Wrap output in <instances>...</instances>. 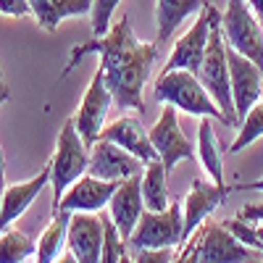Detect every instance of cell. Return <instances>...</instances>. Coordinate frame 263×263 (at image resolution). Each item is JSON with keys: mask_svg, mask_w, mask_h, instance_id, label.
Instances as JSON below:
<instances>
[{"mask_svg": "<svg viewBox=\"0 0 263 263\" xmlns=\"http://www.w3.org/2000/svg\"><path fill=\"white\" fill-rule=\"evenodd\" d=\"M90 53L100 55V66L105 71V84L114 95V103L119 108H124V111H142L145 108L142 90H145V84L158 61L156 42L137 40L135 29L129 27V16H121L108 34L95 37L90 42H84V45L74 48L69 63L63 69V77L74 71V66Z\"/></svg>", "mask_w": 263, "mask_h": 263, "instance_id": "cell-1", "label": "cell"}, {"mask_svg": "<svg viewBox=\"0 0 263 263\" xmlns=\"http://www.w3.org/2000/svg\"><path fill=\"white\" fill-rule=\"evenodd\" d=\"M153 98L158 103H171L177 105L182 114H190V116H197V119H216L229 126V119L227 114L221 111V105L213 100V95L205 90V84L200 82L195 71L190 69H171V71H163L156 82V90H153Z\"/></svg>", "mask_w": 263, "mask_h": 263, "instance_id": "cell-2", "label": "cell"}, {"mask_svg": "<svg viewBox=\"0 0 263 263\" xmlns=\"http://www.w3.org/2000/svg\"><path fill=\"white\" fill-rule=\"evenodd\" d=\"M90 150L92 147L79 135L74 116L66 119L55 140V153L50 158V187H53L50 213H58L61 197L66 195V190L87 174V168H90Z\"/></svg>", "mask_w": 263, "mask_h": 263, "instance_id": "cell-3", "label": "cell"}, {"mask_svg": "<svg viewBox=\"0 0 263 263\" xmlns=\"http://www.w3.org/2000/svg\"><path fill=\"white\" fill-rule=\"evenodd\" d=\"M258 255V250L239 242L237 234L224 224L205 221L200 229L184 242V248L177 253V260L190 263H248Z\"/></svg>", "mask_w": 263, "mask_h": 263, "instance_id": "cell-4", "label": "cell"}, {"mask_svg": "<svg viewBox=\"0 0 263 263\" xmlns=\"http://www.w3.org/2000/svg\"><path fill=\"white\" fill-rule=\"evenodd\" d=\"M200 82L205 84V90L213 95V100L221 105V111L229 119V126H239L237 119V105L232 95V74H229V45L224 40L221 29V13H213V27H211V40H208V50L203 58V66L197 71Z\"/></svg>", "mask_w": 263, "mask_h": 263, "instance_id": "cell-5", "label": "cell"}, {"mask_svg": "<svg viewBox=\"0 0 263 263\" xmlns=\"http://www.w3.org/2000/svg\"><path fill=\"white\" fill-rule=\"evenodd\" d=\"M179 242H184V208L177 197L166 211H145L132 237L126 239L132 250L177 248Z\"/></svg>", "mask_w": 263, "mask_h": 263, "instance_id": "cell-6", "label": "cell"}, {"mask_svg": "<svg viewBox=\"0 0 263 263\" xmlns=\"http://www.w3.org/2000/svg\"><path fill=\"white\" fill-rule=\"evenodd\" d=\"M221 29L227 45L253 58L263 71V32L250 0H229L227 11L221 13Z\"/></svg>", "mask_w": 263, "mask_h": 263, "instance_id": "cell-7", "label": "cell"}, {"mask_svg": "<svg viewBox=\"0 0 263 263\" xmlns=\"http://www.w3.org/2000/svg\"><path fill=\"white\" fill-rule=\"evenodd\" d=\"M111 103H114V95H111V90H108V84H105V71H103V66H98L90 84H87L84 95H82V103L77 108V114H74L79 135L84 137V142L90 147L103 135L105 116H108V111H111Z\"/></svg>", "mask_w": 263, "mask_h": 263, "instance_id": "cell-8", "label": "cell"}, {"mask_svg": "<svg viewBox=\"0 0 263 263\" xmlns=\"http://www.w3.org/2000/svg\"><path fill=\"white\" fill-rule=\"evenodd\" d=\"M150 140L158 150V158L163 161V166L168 171H174V166L182 161L195 158V145L187 140V135L179 126V108L171 103H163L161 119L150 129Z\"/></svg>", "mask_w": 263, "mask_h": 263, "instance_id": "cell-9", "label": "cell"}, {"mask_svg": "<svg viewBox=\"0 0 263 263\" xmlns=\"http://www.w3.org/2000/svg\"><path fill=\"white\" fill-rule=\"evenodd\" d=\"M213 13L216 8L208 3L200 16H197L195 24L177 40V45H174L163 71H171V69H190V71H200L203 66V58H205V50H208V40H211V27H213ZM161 71V74H163Z\"/></svg>", "mask_w": 263, "mask_h": 263, "instance_id": "cell-10", "label": "cell"}, {"mask_svg": "<svg viewBox=\"0 0 263 263\" xmlns=\"http://www.w3.org/2000/svg\"><path fill=\"white\" fill-rule=\"evenodd\" d=\"M103 242H105V221L103 213L77 211L71 213L69 224V250L71 260L77 263H98L103 260Z\"/></svg>", "mask_w": 263, "mask_h": 263, "instance_id": "cell-11", "label": "cell"}, {"mask_svg": "<svg viewBox=\"0 0 263 263\" xmlns=\"http://www.w3.org/2000/svg\"><path fill=\"white\" fill-rule=\"evenodd\" d=\"M92 177L100 179H114V182H124L135 174L145 171V161H140L135 153L124 150L121 145H116L114 140H105L100 137L92 150H90V168Z\"/></svg>", "mask_w": 263, "mask_h": 263, "instance_id": "cell-12", "label": "cell"}, {"mask_svg": "<svg viewBox=\"0 0 263 263\" xmlns=\"http://www.w3.org/2000/svg\"><path fill=\"white\" fill-rule=\"evenodd\" d=\"M229 74H232V95L237 105V119L242 124L245 114L263 98V71L253 58L229 48Z\"/></svg>", "mask_w": 263, "mask_h": 263, "instance_id": "cell-13", "label": "cell"}, {"mask_svg": "<svg viewBox=\"0 0 263 263\" xmlns=\"http://www.w3.org/2000/svg\"><path fill=\"white\" fill-rule=\"evenodd\" d=\"M232 192V187L227 184H216V182H205L203 177H195L192 184H190V195L184 197V242L195 234V229H200L208 216L218 208L224 205L227 195Z\"/></svg>", "mask_w": 263, "mask_h": 263, "instance_id": "cell-14", "label": "cell"}, {"mask_svg": "<svg viewBox=\"0 0 263 263\" xmlns=\"http://www.w3.org/2000/svg\"><path fill=\"white\" fill-rule=\"evenodd\" d=\"M121 182H114V179H100V177H92V174H84L79 177L66 195L61 197V205L58 211H90V213H98L103 211L108 203H111V197L116 195Z\"/></svg>", "mask_w": 263, "mask_h": 263, "instance_id": "cell-15", "label": "cell"}, {"mask_svg": "<svg viewBox=\"0 0 263 263\" xmlns=\"http://www.w3.org/2000/svg\"><path fill=\"white\" fill-rule=\"evenodd\" d=\"M50 182V161L40 168V174L29 177L27 182L18 184H6L3 187V205H0V229L13 227L24 211L37 200V195H42V190Z\"/></svg>", "mask_w": 263, "mask_h": 263, "instance_id": "cell-16", "label": "cell"}, {"mask_svg": "<svg viewBox=\"0 0 263 263\" xmlns=\"http://www.w3.org/2000/svg\"><path fill=\"white\" fill-rule=\"evenodd\" d=\"M145 211H147V205H145V197H142V174H135V177L124 179L119 184L116 195L111 197V218L116 221L124 239L132 237V232L140 224Z\"/></svg>", "mask_w": 263, "mask_h": 263, "instance_id": "cell-17", "label": "cell"}, {"mask_svg": "<svg viewBox=\"0 0 263 263\" xmlns=\"http://www.w3.org/2000/svg\"><path fill=\"white\" fill-rule=\"evenodd\" d=\"M100 137L114 140L116 145H121L129 153H135V156L140 161H145V163L158 158V150H156V145H153V140H150V132H145V126L140 124L137 116H121V119L111 121L103 129Z\"/></svg>", "mask_w": 263, "mask_h": 263, "instance_id": "cell-18", "label": "cell"}, {"mask_svg": "<svg viewBox=\"0 0 263 263\" xmlns=\"http://www.w3.org/2000/svg\"><path fill=\"white\" fill-rule=\"evenodd\" d=\"M32 13L40 21L42 29L55 32L63 18H74V16H90L95 0H29Z\"/></svg>", "mask_w": 263, "mask_h": 263, "instance_id": "cell-19", "label": "cell"}, {"mask_svg": "<svg viewBox=\"0 0 263 263\" xmlns=\"http://www.w3.org/2000/svg\"><path fill=\"white\" fill-rule=\"evenodd\" d=\"M208 6V0H158L156 18H158V45L168 42L182 27V21L192 13H200Z\"/></svg>", "mask_w": 263, "mask_h": 263, "instance_id": "cell-20", "label": "cell"}, {"mask_svg": "<svg viewBox=\"0 0 263 263\" xmlns=\"http://www.w3.org/2000/svg\"><path fill=\"white\" fill-rule=\"evenodd\" d=\"M69 224H71V211H58L53 213V221L42 229L37 239V255L34 260L40 263H53L69 245Z\"/></svg>", "mask_w": 263, "mask_h": 263, "instance_id": "cell-21", "label": "cell"}, {"mask_svg": "<svg viewBox=\"0 0 263 263\" xmlns=\"http://www.w3.org/2000/svg\"><path fill=\"white\" fill-rule=\"evenodd\" d=\"M197 156H200V163L208 177L216 184H224V153L213 132V119L208 116H203L200 126H197Z\"/></svg>", "mask_w": 263, "mask_h": 263, "instance_id": "cell-22", "label": "cell"}, {"mask_svg": "<svg viewBox=\"0 0 263 263\" xmlns=\"http://www.w3.org/2000/svg\"><path fill=\"white\" fill-rule=\"evenodd\" d=\"M142 197L147 211H166L171 205V192H168V168L161 158L145 163L142 171Z\"/></svg>", "mask_w": 263, "mask_h": 263, "instance_id": "cell-23", "label": "cell"}, {"mask_svg": "<svg viewBox=\"0 0 263 263\" xmlns=\"http://www.w3.org/2000/svg\"><path fill=\"white\" fill-rule=\"evenodd\" d=\"M34 255H37V242L29 234L13 227L0 229V260L3 263H21L27 258L34 260Z\"/></svg>", "mask_w": 263, "mask_h": 263, "instance_id": "cell-24", "label": "cell"}, {"mask_svg": "<svg viewBox=\"0 0 263 263\" xmlns=\"http://www.w3.org/2000/svg\"><path fill=\"white\" fill-rule=\"evenodd\" d=\"M260 137H263V100H258L245 114L242 124L237 129V140L229 145V153H242L245 147H250Z\"/></svg>", "mask_w": 263, "mask_h": 263, "instance_id": "cell-25", "label": "cell"}, {"mask_svg": "<svg viewBox=\"0 0 263 263\" xmlns=\"http://www.w3.org/2000/svg\"><path fill=\"white\" fill-rule=\"evenodd\" d=\"M103 221H105V242H103V260L105 263H119L126 260V239L119 232L116 221L111 218V213H103Z\"/></svg>", "mask_w": 263, "mask_h": 263, "instance_id": "cell-26", "label": "cell"}, {"mask_svg": "<svg viewBox=\"0 0 263 263\" xmlns=\"http://www.w3.org/2000/svg\"><path fill=\"white\" fill-rule=\"evenodd\" d=\"M121 0H95L92 3V13H90V21H92V34L95 37H103L111 32V16L114 11L119 8Z\"/></svg>", "mask_w": 263, "mask_h": 263, "instance_id": "cell-27", "label": "cell"}, {"mask_svg": "<svg viewBox=\"0 0 263 263\" xmlns=\"http://www.w3.org/2000/svg\"><path fill=\"white\" fill-rule=\"evenodd\" d=\"M137 263H168L177 260L174 248H150V250H137Z\"/></svg>", "mask_w": 263, "mask_h": 263, "instance_id": "cell-28", "label": "cell"}, {"mask_svg": "<svg viewBox=\"0 0 263 263\" xmlns=\"http://www.w3.org/2000/svg\"><path fill=\"white\" fill-rule=\"evenodd\" d=\"M0 13L3 16H27L32 13L29 0H0Z\"/></svg>", "mask_w": 263, "mask_h": 263, "instance_id": "cell-29", "label": "cell"}, {"mask_svg": "<svg viewBox=\"0 0 263 263\" xmlns=\"http://www.w3.org/2000/svg\"><path fill=\"white\" fill-rule=\"evenodd\" d=\"M239 216L248 218V221H263V203H248L242 211H239Z\"/></svg>", "mask_w": 263, "mask_h": 263, "instance_id": "cell-30", "label": "cell"}, {"mask_svg": "<svg viewBox=\"0 0 263 263\" xmlns=\"http://www.w3.org/2000/svg\"><path fill=\"white\" fill-rule=\"evenodd\" d=\"M232 192H263V179L242 182V184H232Z\"/></svg>", "mask_w": 263, "mask_h": 263, "instance_id": "cell-31", "label": "cell"}, {"mask_svg": "<svg viewBox=\"0 0 263 263\" xmlns=\"http://www.w3.org/2000/svg\"><path fill=\"white\" fill-rule=\"evenodd\" d=\"M250 6H253L255 16L260 18V24H263V0H250Z\"/></svg>", "mask_w": 263, "mask_h": 263, "instance_id": "cell-32", "label": "cell"}, {"mask_svg": "<svg viewBox=\"0 0 263 263\" xmlns=\"http://www.w3.org/2000/svg\"><path fill=\"white\" fill-rule=\"evenodd\" d=\"M255 234H258V242L263 248V221H255Z\"/></svg>", "mask_w": 263, "mask_h": 263, "instance_id": "cell-33", "label": "cell"}]
</instances>
